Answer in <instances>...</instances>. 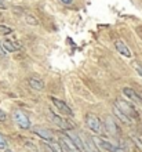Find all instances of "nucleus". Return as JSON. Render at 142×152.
<instances>
[{
    "label": "nucleus",
    "instance_id": "f257e3e1",
    "mask_svg": "<svg viewBox=\"0 0 142 152\" xmlns=\"http://www.w3.org/2000/svg\"><path fill=\"white\" fill-rule=\"evenodd\" d=\"M91 141H92L98 148L103 149V151H106V152H126L120 145H114V144H112V142H109L108 140H105V138H101V137H92Z\"/></svg>",
    "mask_w": 142,
    "mask_h": 152
},
{
    "label": "nucleus",
    "instance_id": "f03ea898",
    "mask_svg": "<svg viewBox=\"0 0 142 152\" xmlns=\"http://www.w3.org/2000/svg\"><path fill=\"white\" fill-rule=\"evenodd\" d=\"M86 124H87V127L90 129L92 133H95V134H101V132H102V123H101L99 118H97L95 115H91V113L87 115Z\"/></svg>",
    "mask_w": 142,
    "mask_h": 152
},
{
    "label": "nucleus",
    "instance_id": "7ed1b4c3",
    "mask_svg": "<svg viewBox=\"0 0 142 152\" xmlns=\"http://www.w3.org/2000/svg\"><path fill=\"white\" fill-rule=\"evenodd\" d=\"M12 120L17 123V126H20L21 129H29L31 127V120L22 111H14L12 112Z\"/></svg>",
    "mask_w": 142,
    "mask_h": 152
},
{
    "label": "nucleus",
    "instance_id": "20e7f679",
    "mask_svg": "<svg viewBox=\"0 0 142 152\" xmlns=\"http://www.w3.org/2000/svg\"><path fill=\"white\" fill-rule=\"evenodd\" d=\"M116 107H117L120 111H123V112L126 113L127 116H130L131 119H134L135 118V108H134V105L131 104V102H128V101H124V100H117L116 101Z\"/></svg>",
    "mask_w": 142,
    "mask_h": 152
},
{
    "label": "nucleus",
    "instance_id": "39448f33",
    "mask_svg": "<svg viewBox=\"0 0 142 152\" xmlns=\"http://www.w3.org/2000/svg\"><path fill=\"white\" fill-rule=\"evenodd\" d=\"M103 124H105V130H106V133L109 134L111 137H117L119 134V127L117 124L114 123V120L112 119L111 116H106L105 119H103Z\"/></svg>",
    "mask_w": 142,
    "mask_h": 152
},
{
    "label": "nucleus",
    "instance_id": "423d86ee",
    "mask_svg": "<svg viewBox=\"0 0 142 152\" xmlns=\"http://www.w3.org/2000/svg\"><path fill=\"white\" fill-rule=\"evenodd\" d=\"M48 118H50V120H52L54 123L58 126V127H61V129H63V130H71L72 129V124H69V122H66V120H63L61 116H57V115H54V113L50 111L48 112Z\"/></svg>",
    "mask_w": 142,
    "mask_h": 152
},
{
    "label": "nucleus",
    "instance_id": "0eeeda50",
    "mask_svg": "<svg viewBox=\"0 0 142 152\" xmlns=\"http://www.w3.org/2000/svg\"><path fill=\"white\" fill-rule=\"evenodd\" d=\"M51 101H52V104L55 105L57 108H58L59 111H61V113H62V115H68V116H72V115H73V112H72V109L69 108V107H68V105L65 104L63 101L58 100V98H55V97H52Z\"/></svg>",
    "mask_w": 142,
    "mask_h": 152
},
{
    "label": "nucleus",
    "instance_id": "6e6552de",
    "mask_svg": "<svg viewBox=\"0 0 142 152\" xmlns=\"http://www.w3.org/2000/svg\"><path fill=\"white\" fill-rule=\"evenodd\" d=\"M123 94L128 98V100L131 101V102H134V104H138V105H142V98H141V96H138L137 93L133 90V88H128V87H126V88H123Z\"/></svg>",
    "mask_w": 142,
    "mask_h": 152
},
{
    "label": "nucleus",
    "instance_id": "1a4fd4ad",
    "mask_svg": "<svg viewBox=\"0 0 142 152\" xmlns=\"http://www.w3.org/2000/svg\"><path fill=\"white\" fill-rule=\"evenodd\" d=\"M114 46H116V50L119 51V54H122V56L126 57V58H131L133 53H131V50L127 47V44L124 43L123 40H116Z\"/></svg>",
    "mask_w": 142,
    "mask_h": 152
},
{
    "label": "nucleus",
    "instance_id": "9d476101",
    "mask_svg": "<svg viewBox=\"0 0 142 152\" xmlns=\"http://www.w3.org/2000/svg\"><path fill=\"white\" fill-rule=\"evenodd\" d=\"M59 141H61V145H62L63 148H66L69 152H82L77 147H76V144L73 142V141L69 138L68 136H63L59 138Z\"/></svg>",
    "mask_w": 142,
    "mask_h": 152
},
{
    "label": "nucleus",
    "instance_id": "9b49d317",
    "mask_svg": "<svg viewBox=\"0 0 142 152\" xmlns=\"http://www.w3.org/2000/svg\"><path fill=\"white\" fill-rule=\"evenodd\" d=\"M113 113H114V116L117 118L122 123H124V124H131V123H134V119H131L130 116H127L126 113L123 112V111H120V109L116 107V105H113Z\"/></svg>",
    "mask_w": 142,
    "mask_h": 152
},
{
    "label": "nucleus",
    "instance_id": "f8f14e48",
    "mask_svg": "<svg viewBox=\"0 0 142 152\" xmlns=\"http://www.w3.org/2000/svg\"><path fill=\"white\" fill-rule=\"evenodd\" d=\"M32 132L35 133L36 136H39L40 138H43V140H52V133L47 129H43V127H33L32 129Z\"/></svg>",
    "mask_w": 142,
    "mask_h": 152
},
{
    "label": "nucleus",
    "instance_id": "ddd939ff",
    "mask_svg": "<svg viewBox=\"0 0 142 152\" xmlns=\"http://www.w3.org/2000/svg\"><path fill=\"white\" fill-rule=\"evenodd\" d=\"M1 44H3L4 50L8 53H14V51H18V50H20V44L14 43V42H11V40H8V39H4L3 42H1Z\"/></svg>",
    "mask_w": 142,
    "mask_h": 152
},
{
    "label": "nucleus",
    "instance_id": "4468645a",
    "mask_svg": "<svg viewBox=\"0 0 142 152\" xmlns=\"http://www.w3.org/2000/svg\"><path fill=\"white\" fill-rule=\"evenodd\" d=\"M66 136L69 137V138H71V140L73 141V142H75L76 147H77V148H79L80 151L83 152L84 145H83V141H82V137H79L77 134H76V133H73V132H68V133H66Z\"/></svg>",
    "mask_w": 142,
    "mask_h": 152
},
{
    "label": "nucleus",
    "instance_id": "2eb2a0df",
    "mask_svg": "<svg viewBox=\"0 0 142 152\" xmlns=\"http://www.w3.org/2000/svg\"><path fill=\"white\" fill-rule=\"evenodd\" d=\"M29 84H31V87L35 88V90H42V88L44 87L43 82L40 79H36V77H31V79H29Z\"/></svg>",
    "mask_w": 142,
    "mask_h": 152
},
{
    "label": "nucleus",
    "instance_id": "dca6fc26",
    "mask_svg": "<svg viewBox=\"0 0 142 152\" xmlns=\"http://www.w3.org/2000/svg\"><path fill=\"white\" fill-rule=\"evenodd\" d=\"M130 137H131V140H133V142H134L135 147H137V148L142 152V140H141V138H139L138 136H135V134H131Z\"/></svg>",
    "mask_w": 142,
    "mask_h": 152
},
{
    "label": "nucleus",
    "instance_id": "f3484780",
    "mask_svg": "<svg viewBox=\"0 0 142 152\" xmlns=\"http://www.w3.org/2000/svg\"><path fill=\"white\" fill-rule=\"evenodd\" d=\"M48 147L51 148L52 152H63L62 147H61L59 144H57V142H51V144H48Z\"/></svg>",
    "mask_w": 142,
    "mask_h": 152
},
{
    "label": "nucleus",
    "instance_id": "a211bd4d",
    "mask_svg": "<svg viewBox=\"0 0 142 152\" xmlns=\"http://www.w3.org/2000/svg\"><path fill=\"white\" fill-rule=\"evenodd\" d=\"M8 148V142L7 140L4 138V136L0 133V149H7Z\"/></svg>",
    "mask_w": 142,
    "mask_h": 152
},
{
    "label": "nucleus",
    "instance_id": "6ab92c4d",
    "mask_svg": "<svg viewBox=\"0 0 142 152\" xmlns=\"http://www.w3.org/2000/svg\"><path fill=\"white\" fill-rule=\"evenodd\" d=\"M0 32L3 33V35H8V33L12 32V29L8 28V26H4V25H0Z\"/></svg>",
    "mask_w": 142,
    "mask_h": 152
},
{
    "label": "nucleus",
    "instance_id": "aec40b11",
    "mask_svg": "<svg viewBox=\"0 0 142 152\" xmlns=\"http://www.w3.org/2000/svg\"><path fill=\"white\" fill-rule=\"evenodd\" d=\"M26 21H28L29 22V25H37V21L35 20V18H33V17H31V15H26Z\"/></svg>",
    "mask_w": 142,
    "mask_h": 152
},
{
    "label": "nucleus",
    "instance_id": "412c9836",
    "mask_svg": "<svg viewBox=\"0 0 142 152\" xmlns=\"http://www.w3.org/2000/svg\"><path fill=\"white\" fill-rule=\"evenodd\" d=\"M134 68H135V71L138 72V75L142 77V66L139 64H134Z\"/></svg>",
    "mask_w": 142,
    "mask_h": 152
},
{
    "label": "nucleus",
    "instance_id": "4be33fe9",
    "mask_svg": "<svg viewBox=\"0 0 142 152\" xmlns=\"http://www.w3.org/2000/svg\"><path fill=\"white\" fill-rule=\"evenodd\" d=\"M6 56V50H4L3 44H1V42H0V57H4Z\"/></svg>",
    "mask_w": 142,
    "mask_h": 152
},
{
    "label": "nucleus",
    "instance_id": "5701e85b",
    "mask_svg": "<svg viewBox=\"0 0 142 152\" xmlns=\"http://www.w3.org/2000/svg\"><path fill=\"white\" fill-rule=\"evenodd\" d=\"M4 120H6V113L0 109V122H4Z\"/></svg>",
    "mask_w": 142,
    "mask_h": 152
},
{
    "label": "nucleus",
    "instance_id": "b1692460",
    "mask_svg": "<svg viewBox=\"0 0 142 152\" xmlns=\"http://www.w3.org/2000/svg\"><path fill=\"white\" fill-rule=\"evenodd\" d=\"M6 7H7V6H6V3H4V0H0V8H3L4 10Z\"/></svg>",
    "mask_w": 142,
    "mask_h": 152
},
{
    "label": "nucleus",
    "instance_id": "393cba45",
    "mask_svg": "<svg viewBox=\"0 0 142 152\" xmlns=\"http://www.w3.org/2000/svg\"><path fill=\"white\" fill-rule=\"evenodd\" d=\"M59 1H61V3H63V4H71L73 0H59Z\"/></svg>",
    "mask_w": 142,
    "mask_h": 152
},
{
    "label": "nucleus",
    "instance_id": "a878e982",
    "mask_svg": "<svg viewBox=\"0 0 142 152\" xmlns=\"http://www.w3.org/2000/svg\"><path fill=\"white\" fill-rule=\"evenodd\" d=\"M4 151H6V152H11V151H7V149H4Z\"/></svg>",
    "mask_w": 142,
    "mask_h": 152
}]
</instances>
